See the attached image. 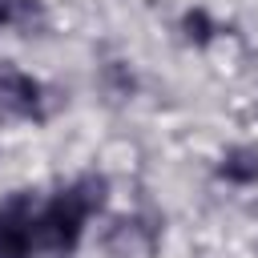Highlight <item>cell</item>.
Returning <instances> with one entry per match:
<instances>
[{"instance_id": "obj_1", "label": "cell", "mask_w": 258, "mask_h": 258, "mask_svg": "<svg viewBox=\"0 0 258 258\" xmlns=\"http://www.w3.org/2000/svg\"><path fill=\"white\" fill-rule=\"evenodd\" d=\"M93 222H101V214L89 206V198L77 189V181H60L56 189L40 194V214H36V234H40V250L48 258H73L85 242Z\"/></svg>"}, {"instance_id": "obj_2", "label": "cell", "mask_w": 258, "mask_h": 258, "mask_svg": "<svg viewBox=\"0 0 258 258\" xmlns=\"http://www.w3.org/2000/svg\"><path fill=\"white\" fill-rule=\"evenodd\" d=\"M169 222L153 202H137L129 210H109L93 234V250L101 258H157L165 246Z\"/></svg>"}, {"instance_id": "obj_3", "label": "cell", "mask_w": 258, "mask_h": 258, "mask_svg": "<svg viewBox=\"0 0 258 258\" xmlns=\"http://www.w3.org/2000/svg\"><path fill=\"white\" fill-rule=\"evenodd\" d=\"M56 109L52 85L16 60H0V117L16 125H44Z\"/></svg>"}, {"instance_id": "obj_4", "label": "cell", "mask_w": 258, "mask_h": 258, "mask_svg": "<svg viewBox=\"0 0 258 258\" xmlns=\"http://www.w3.org/2000/svg\"><path fill=\"white\" fill-rule=\"evenodd\" d=\"M36 214H40V189L20 185L0 194V258H40V234H36Z\"/></svg>"}, {"instance_id": "obj_5", "label": "cell", "mask_w": 258, "mask_h": 258, "mask_svg": "<svg viewBox=\"0 0 258 258\" xmlns=\"http://www.w3.org/2000/svg\"><path fill=\"white\" fill-rule=\"evenodd\" d=\"M210 177L222 189H258V141H230L214 153Z\"/></svg>"}, {"instance_id": "obj_6", "label": "cell", "mask_w": 258, "mask_h": 258, "mask_svg": "<svg viewBox=\"0 0 258 258\" xmlns=\"http://www.w3.org/2000/svg\"><path fill=\"white\" fill-rule=\"evenodd\" d=\"M93 85H97V93H101L105 101H113V105H129V101L141 97V73H137V64H133L129 56H121V52L97 60Z\"/></svg>"}, {"instance_id": "obj_7", "label": "cell", "mask_w": 258, "mask_h": 258, "mask_svg": "<svg viewBox=\"0 0 258 258\" xmlns=\"http://www.w3.org/2000/svg\"><path fill=\"white\" fill-rule=\"evenodd\" d=\"M173 32H177V40H181L185 48L206 52V48H214V44L222 40L226 24L218 20V12H214L210 4H185V8L177 12V20H173Z\"/></svg>"}, {"instance_id": "obj_8", "label": "cell", "mask_w": 258, "mask_h": 258, "mask_svg": "<svg viewBox=\"0 0 258 258\" xmlns=\"http://www.w3.org/2000/svg\"><path fill=\"white\" fill-rule=\"evenodd\" d=\"M44 28H48V4L44 0H0V32L32 40Z\"/></svg>"}, {"instance_id": "obj_9", "label": "cell", "mask_w": 258, "mask_h": 258, "mask_svg": "<svg viewBox=\"0 0 258 258\" xmlns=\"http://www.w3.org/2000/svg\"><path fill=\"white\" fill-rule=\"evenodd\" d=\"M254 117H258V105H254Z\"/></svg>"}]
</instances>
